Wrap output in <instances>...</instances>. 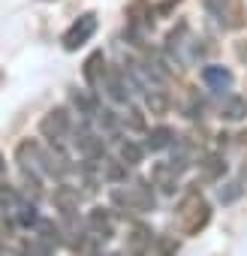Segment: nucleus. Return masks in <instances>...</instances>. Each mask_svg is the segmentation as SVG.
I'll return each instance as SVG.
<instances>
[{"label": "nucleus", "mask_w": 247, "mask_h": 256, "mask_svg": "<svg viewBox=\"0 0 247 256\" xmlns=\"http://www.w3.org/2000/svg\"><path fill=\"white\" fill-rule=\"evenodd\" d=\"M0 256H4V253H0Z\"/></svg>", "instance_id": "2f4dec72"}, {"label": "nucleus", "mask_w": 247, "mask_h": 256, "mask_svg": "<svg viewBox=\"0 0 247 256\" xmlns=\"http://www.w3.org/2000/svg\"><path fill=\"white\" fill-rule=\"evenodd\" d=\"M178 172L169 166V163H154V169H151V187H157L163 196H175L181 187H178Z\"/></svg>", "instance_id": "ddd939ff"}, {"label": "nucleus", "mask_w": 247, "mask_h": 256, "mask_svg": "<svg viewBox=\"0 0 247 256\" xmlns=\"http://www.w3.org/2000/svg\"><path fill=\"white\" fill-rule=\"evenodd\" d=\"M241 181H232V184H226V187H220V193H217V199L223 202V205H229V202H235L238 196H241Z\"/></svg>", "instance_id": "bb28decb"}, {"label": "nucleus", "mask_w": 247, "mask_h": 256, "mask_svg": "<svg viewBox=\"0 0 247 256\" xmlns=\"http://www.w3.org/2000/svg\"><path fill=\"white\" fill-rule=\"evenodd\" d=\"M96 34V12H82L70 28H66V34H64V48L66 52H78L90 36Z\"/></svg>", "instance_id": "423d86ee"}, {"label": "nucleus", "mask_w": 247, "mask_h": 256, "mask_svg": "<svg viewBox=\"0 0 247 256\" xmlns=\"http://www.w3.org/2000/svg\"><path fill=\"white\" fill-rule=\"evenodd\" d=\"M175 142V130L172 126H166V124H160V126H154V130L148 133V139H145V151H151V154H157V151H166L169 145Z\"/></svg>", "instance_id": "a211bd4d"}, {"label": "nucleus", "mask_w": 247, "mask_h": 256, "mask_svg": "<svg viewBox=\"0 0 247 256\" xmlns=\"http://www.w3.org/2000/svg\"><path fill=\"white\" fill-rule=\"evenodd\" d=\"M52 202H54V208H58L64 217H66V214H78L82 193H78L76 187H70V184H58L54 193H52Z\"/></svg>", "instance_id": "2eb2a0df"}, {"label": "nucleus", "mask_w": 247, "mask_h": 256, "mask_svg": "<svg viewBox=\"0 0 247 256\" xmlns=\"http://www.w3.org/2000/svg\"><path fill=\"white\" fill-rule=\"evenodd\" d=\"M154 244H157V235L151 226H145V223L130 226V232H127V253L130 256H148Z\"/></svg>", "instance_id": "9d476101"}, {"label": "nucleus", "mask_w": 247, "mask_h": 256, "mask_svg": "<svg viewBox=\"0 0 247 256\" xmlns=\"http://www.w3.org/2000/svg\"><path fill=\"white\" fill-rule=\"evenodd\" d=\"M30 229H34V238H40V241H42V244H46L52 253L64 247V238H60V226H58L54 220H46V217H40V220L30 226Z\"/></svg>", "instance_id": "dca6fc26"}, {"label": "nucleus", "mask_w": 247, "mask_h": 256, "mask_svg": "<svg viewBox=\"0 0 247 256\" xmlns=\"http://www.w3.org/2000/svg\"><path fill=\"white\" fill-rule=\"evenodd\" d=\"M202 82H205L208 90L226 94V90L235 84V76H232L226 66H220V64H208V66H202Z\"/></svg>", "instance_id": "f8f14e48"}, {"label": "nucleus", "mask_w": 247, "mask_h": 256, "mask_svg": "<svg viewBox=\"0 0 247 256\" xmlns=\"http://www.w3.org/2000/svg\"><path fill=\"white\" fill-rule=\"evenodd\" d=\"M70 130H72V118H70V112H66L64 106L48 108V112L42 114V120H40V133H42L52 145H54V142H60Z\"/></svg>", "instance_id": "6e6552de"}, {"label": "nucleus", "mask_w": 247, "mask_h": 256, "mask_svg": "<svg viewBox=\"0 0 247 256\" xmlns=\"http://www.w3.org/2000/svg\"><path fill=\"white\" fill-rule=\"evenodd\" d=\"M100 178H106V181H127V166H124L120 160H108V157H102L100 160Z\"/></svg>", "instance_id": "b1692460"}, {"label": "nucleus", "mask_w": 247, "mask_h": 256, "mask_svg": "<svg viewBox=\"0 0 247 256\" xmlns=\"http://www.w3.org/2000/svg\"><path fill=\"white\" fill-rule=\"evenodd\" d=\"M0 214H4L6 229H30L40 220L34 202L12 187H0Z\"/></svg>", "instance_id": "f03ea898"}, {"label": "nucleus", "mask_w": 247, "mask_h": 256, "mask_svg": "<svg viewBox=\"0 0 247 256\" xmlns=\"http://www.w3.org/2000/svg\"><path fill=\"white\" fill-rule=\"evenodd\" d=\"M16 163L22 172H34L40 178L52 175V151H46L36 139H22L16 148Z\"/></svg>", "instance_id": "20e7f679"}, {"label": "nucleus", "mask_w": 247, "mask_h": 256, "mask_svg": "<svg viewBox=\"0 0 247 256\" xmlns=\"http://www.w3.org/2000/svg\"><path fill=\"white\" fill-rule=\"evenodd\" d=\"M220 118L223 120H241L247 118V100L244 96H226L220 106Z\"/></svg>", "instance_id": "4be33fe9"}, {"label": "nucleus", "mask_w": 247, "mask_h": 256, "mask_svg": "<svg viewBox=\"0 0 247 256\" xmlns=\"http://www.w3.org/2000/svg\"><path fill=\"white\" fill-rule=\"evenodd\" d=\"M106 70H108V66H106V54H102V52H90V54H88V60H84V66H82L84 84H88L90 90H100Z\"/></svg>", "instance_id": "4468645a"}, {"label": "nucleus", "mask_w": 247, "mask_h": 256, "mask_svg": "<svg viewBox=\"0 0 247 256\" xmlns=\"http://www.w3.org/2000/svg\"><path fill=\"white\" fill-rule=\"evenodd\" d=\"M118 118H120V126H124V130H133V133H142V130H145V112H142L139 106H130V102H127V112L118 114Z\"/></svg>", "instance_id": "5701e85b"}, {"label": "nucleus", "mask_w": 247, "mask_h": 256, "mask_svg": "<svg viewBox=\"0 0 247 256\" xmlns=\"http://www.w3.org/2000/svg\"><path fill=\"white\" fill-rule=\"evenodd\" d=\"M178 4H181V0H166V4L160 6V16H166V12H169L172 6H178Z\"/></svg>", "instance_id": "c756f323"}, {"label": "nucleus", "mask_w": 247, "mask_h": 256, "mask_svg": "<svg viewBox=\"0 0 247 256\" xmlns=\"http://www.w3.org/2000/svg\"><path fill=\"white\" fill-rule=\"evenodd\" d=\"M178 253V241L175 238H160V256H175Z\"/></svg>", "instance_id": "cd10ccee"}, {"label": "nucleus", "mask_w": 247, "mask_h": 256, "mask_svg": "<svg viewBox=\"0 0 247 256\" xmlns=\"http://www.w3.org/2000/svg\"><path fill=\"white\" fill-rule=\"evenodd\" d=\"M199 163V178L205 181V184H217L223 175H226V160L220 157V154H208V157H202V160H196Z\"/></svg>", "instance_id": "f3484780"}, {"label": "nucleus", "mask_w": 247, "mask_h": 256, "mask_svg": "<svg viewBox=\"0 0 247 256\" xmlns=\"http://www.w3.org/2000/svg\"><path fill=\"white\" fill-rule=\"evenodd\" d=\"M118 160H120L124 166H139V163L145 160V148H142L139 142H133V139H124V142L118 145Z\"/></svg>", "instance_id": "aec40b11"}, {"label": "nucleus", "mask_w": 247, "mask_h": 256, "mask_svg": "<svg viewBox=\"0 0 247 256\" xmlns=\"http://www.w3.org/2000/svg\"><path fill=\"white\" fill-rule=\"evenodd\" d=\"M211 223V202L199 193V190H187L175 208V226L181 235H199L205 226Z\"/></svg>", "instance_id": "f257e3e1"}, {"label": "nucleus", "mask_w": 247, "mask_h": 256, "mask_svg": "<svg viewBox=\"0 0 247 256\" xmlns=\"http://www.w3.org/2000/svg\"><path fill=\"white\" fill-rule=\"evenodd\" d=\"M72 145H76V151H78L84 160H90V163H100V160L106 157V139L96 136V133H90L88 126H76Z\"/></svg>", "instance_id": "1a4fd4ad"}, {"label": "nucleus", "mask_w": 247, "mask_h": 256, "mask_svg": "<svg viewBox=\"0 0 247 256\" xmlns=\"http://www.w3.org/2000/svg\"><path fill=\"white\" fill-rule=\"evenodd\" d=\"M70 102H72V106L78 108V114H84V118H94L96 108H100L96 90H78V88H72V90H70Z\"/></svg>", "instance_id": "6ab92c4d"}, {"label": "nucleus", "mask_w": 247, "mask_h": 256, "mask_svg": "<svg viewBox=\"0 0 247 256\" xmlns=\"http://www.w3.org/2000/svg\"><path fill=\"white\" fill-rule=\"evenodd\" d=\"M169 148H172V160H169V166H172L178 175L187 172L190 166H196L199 157H196V145H193L190 139H178V136H175V142H172Z\"/></svg>", "instance_id": "9b49d317"}, {"label": "nucleus", "mask_w": 247, "mask_h": 256, "mask_svg": "<svg viewBox=\"0 0 247 256\" xmlns=\"http://www.w3.org/2000/svg\"><path fill=\"white\" fill-rule=\"evenodd\" d=\"M96 120H100V126H102V133H108V136H118L120 118H118L112 108H96Z\"/></svg>", "instance_id": "a878e982"}, {"label": "nucleus", "mask_w": 247, "mask_h": 256, "mask_svg": "<svg viewBox=\"0 0 247 256\" xmlns=\"http://www.w3.org/2000/svg\"><path fill=\"white\" fill-rule=\"evenodd\" d=\"M169 106H172V100H169L166 90H160V88H148V90H145V108H148L151 114H166Z\"/></svg>", "instance_id": "412c9836"}, {"label": "nucleus", "mask_w": 247, "mask_h": 256, "mask_svg": "<svg viewBox=\"0 0 247 256\" xmlns=\"http://www.w3.org/2000/svg\"><path fill=\"white\" fill-rule=\"evenodd\" d=\"M16 256H52V250L40 241V238H34V235H28L18 247H16Z\"/></svg>", "instance_id": "393cba45"}, {"label": "nucleus", "mask_w": 247, "mask_h": 256, "mask_svg": "<svg viewBox=\"0 0 247 256\" xmlns=\"http://www.w3.org/2000/svg\"><path fill=\"white\" fill-rule=\"evenodd\" d=\"M112 202L120 211H133V214H148L157 208V196L148 178H133L130 187H118L112 190Z\"/></svg>", "instance_id": "7ed1b4c3"}, {"label": "nucleus", "mask_w": 247, "mask_h": 256, "mask_svg": "<svg viewBox=\"0 0 247 256\" xmlns=\"http://www.w3.org/2000/svg\"><path fill=\"white\" fill-rule=\"evenodd\" d=\"M100 90H102L112 102H118V106H127V102H130V96L136 94V90H133V84H130V78H127V72H124V70H114V66H108V70H106Z\"/></svg>", "instance_id": "39448f33"}, {"label": "nucleus", "mask_w": 247, "mask_h": 256, "mask_svg": "<svg viewBox=\"0 0 247 256\" xmlns=\"http://www.w3.org/2000/svg\"><path fill=\"white\" fill-rule=\"evenodd\" d=\"M4 181H6V160L0 154V187H4Z\"/></svg>", "instance_id": "7c9ffc66"}, {"label": "nucleus", "mask_w": 247, "mask_h": 256, "mask_svg": "<svg viewBox=\"0 0 247 256\" xmlns=\"http://www.w3.org/2000/svg\"><path fill=\"white\" fill-rule=\"evenodd\" d=\"M84 232L94 244H102V241H112L114 238V217L108 208H90L88 217H84Z\"/></svg>", "instance_id": "0eeeda50"}, {"label": "nucleus", "mask_w": 247, "mask_h": 256, "mask_svg": "<svg viewBox=\"0 0 247 256\" xmlns=\"http://www.w3.org/2000/svg\"><path fill=\"white\" fill-rule=\"evenodd\" d=\"M235 54H238V60H244V64H247V40H241V42L235 46Z\"/></svg>", "instance_id": "c85d7f7f"}]
</instances>
